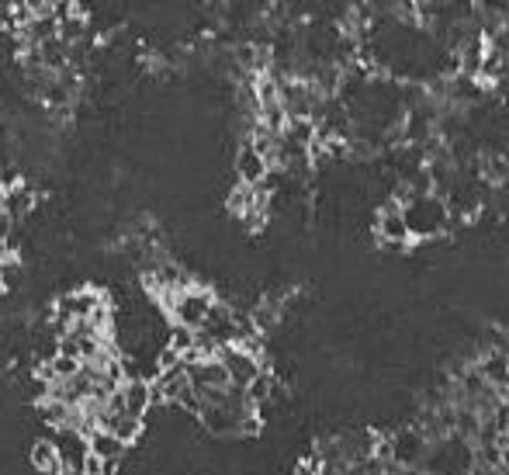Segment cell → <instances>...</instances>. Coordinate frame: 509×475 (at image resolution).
I'll return each instance as SVG.
<instances>
[{"label": "cell", "mask_w": 509, "mask_h": 475, "mask_svg": "<svg viewBox=\"0 0 509 475\" xmlns=\"http://www.w3.org/2000/svg\"><path fill=\"white\" fill-rule=\"evenodd\" d=\"M405 212V226H409V236L420 240V243H433L440 236H447L454 229V215L447 209L443 194H412L402 201Z\"/></svg>", "instance_id": "obj_1"}, {"label": "cell", "mask_w": 509, "mask_h": 475, "mask_svg": "<svg viewBox=\"0 0 509 475\" xmlns=\"http://www.w3.org/2000/svg\"><path fill=\"white\" fill-rule=\"evenodd\" d=\"M474 469H478L474 440L461 438V434L437 440L422 461V475H474Z\"/></svg>", "instance_id": "obj_2"}, {"label": "cell", "mask_w": 509, "mask_h": 475, "mask_svg": "<svg viewBox=\"0 0 509 475\" xmlns=\"http://www.w3.org/2000/svg\"><path fill=\"white\" fill-rule=\"evenodd\" d=\"M211 309H215V299H211L209 292H201V288H184L170 302V313H174L177 326L194 330V334H201V326L209 323Z\"/></svg>", "instance_id": "obj_3"}, {"label": "cell", "mask_w": 509, "mask_h": 475, "mask_svg": "<svg viewBox=\"0 0 509 475\" xmlns=\"http://www.w3.org/2000/svg\"><path fill=\"white\" fill-rule=\"evenodd\" d=\"M374 236H378V243H385L388 250H405L409 247V226H405V212H402V201L399 198H392L382 205V212L374 215Z\"/></svg>", "instance_id": "obj_4"}, {"label": "cell", "mask_w": 509, "mask_h": 475, "mask_svg": "<svg viewBox=\"0 0 509 475\" xmlns=\"http://www.w3.org/2000/svg\"><path fill=\"white\" fill-rule=\"evenodd\" d=\"M219 361L226 365L229 371V382L236 388H249L260 375H264V368H260V357L257 354L243 351L239 344H232V347H222L219 351Z\"/></svg>", "instance_id": "obj_5"}, {"label": "cell", "mask_w": 509, "mask_h": 475, "mask_svg": "<svg viewBox=\"0 0 509 475\" xmlns=\"http://www.w3.org/2000/svg\"><path fill=\"white\" fill-rule=\"evenodd\" d=\"M53 444L59 448V455H63V465L73 469V472L84 475V461L90 458V440L80 434V430H73V427H63V430H56Z\"/></svg>", "instance_id": "obj_6"}, {"label": "cell", "mask_w": 509, "mask_h": 475, "mask_svg": "<svg viewBox=\"0 0 509 475\" xmlns=\"http://www.w3.org/2000/svg\"><path fill=\"white\" fill-rule=\"evenodd\" d=\"M236 174L243 181V188H260L270 174V160L253 146V142H246L243 150L236 153Z\"/></svg>", "instance_id": "obj_7"}, {"label": "cell", "mask_w": 509, "mask_h": 475, "mask_svg": "<svg viewBox=\"0 0 509 475\" xmlns=\"http://www.w3.org/2000/svg\"><path fill=\"white\" fill-rule=\"evenodd\" d=\"M153 386L149 382H142V378H132V382H125L122 388H118V399H122V409L128 420H142V413L149 409V403H153Z\"/></svg>", "instance_id": "obj_8"}, {"label": "cell", "mask_w": 509, "mask_h": 475, "mask_svg": "<svg viewBox=\"0 0 509 475\" xmlns=\"http://www.w3.org/2000/svg\"><path fill=\"white\" fill-rule=\"evenodd\" d=\"M32 465H36V472H42V475L66 472L63 455H59V448H56L53 440H36V448H32Z\"/></svg>", "instance_id": "obj_9"}, {"label": "cell", "mask_w": 509, "mask_h": 475, "mask_svg": "<svg viewBox=\"0 0 509 475\" xmlns=\"http://www.w3.org/2000/svg\"><path fill=\"white\" fill-rule=\"evenodd\" d=\"M87 440H90V455H97L101 461H118L125 451V444L111 430H94Z\"/></svg>", "instance_id": "obj_10"}, {"label": "cell", "mask_w": 509, "mask_h": 475, "mask_svg": "<svg viewBox=\"0 0 509 475\" xmlns=\"http://www.w3.org/2000/svg\"><path fill=\"white\" fill-rule=\"evenodd\" d=\"M0 212H7L11 219H18V215H28V212H32V188H25V184L11 188V191L0 198Z\"/></svg>", "instance_id": "obj_11"}, {"label": "cell", "mask_w": 509, "mask_h": 475, "mask_svg": "<svg viewBox=\"0 0 509 475\" xmlns=\"http://www.w3.org/2000/svg\"><path fill=\"white\" fill-rule=\"evenodd\" d=\"M73 417H76V406L59 403V399H46V403H42V420L49 423V427H56V430L73 427Z\"/></svg>", "instance_id": "obj_12"}, {"label": "cell", "mask_w": 509, "mask_h": 475, "mask_svg": "<svg viewBox=\"0 0 509 475\" xmlns=\"http://www.w3.org/2000/svg\"><path fill=\"white\" fill-rule=\"evenodd\" d=\"M80 36H84V18H80V15H70V18L59 21V38H63L66 46H70L73 38H80Z\"/></svg>", "instance_id": "obj_13"}, {"label": "cell", "mask_w": 509, "mask_h": 475, "mask_svg": "<svg viewBox=\"0 0 509 475\" xmlns=\"http://www.w3.org/2000/svg\"><path fill=\"white\" fill-rule=\"evenodd\" d=\"M18 278H21L18 261H11V257H7V261H0V284H4V288H15Z\"/></svg>", "instance_id": "obj_14"}]
</instances>
